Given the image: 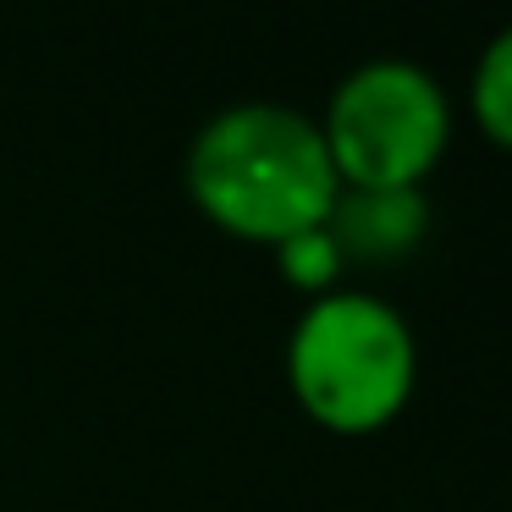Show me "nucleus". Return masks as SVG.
Masks as SVG:
<instances>
[{"label":"nucleus","mask_w":512,"mask_h":512,"mask_svg":"<svg viewBox=\"0 0 512 512\" xmlns=\"http://www.w3.org/2000/svg\"><path fill=\"white\" fill-rule=\"evenodd\" d=\"M468 116L501 155H512V23L496 28L479 50L468 78Z\"/></svg>","instance_id":"39448f33"},{"label":"nucleus","mask_w":512,"mask_h":512,"mask_svg":"<svg viewBox=\"0 0 512 512\" xmlns=\"http://www.w3.org/2000/svg\"><path fill=\"white\" fill-rule=\"evenodd\" d=\"M287 386L303 419L331 435H375L402 419L419 386V342L397 303L364 287L309 298L287 336Z\"/></svg>","instance_id":"f03ea898"},{"label":"nucleus","mask_w":512,"mask_h":512,"mask_svg":"<svg viewBox=\"0 0 512 512\" xmlns=\"http://www.w3.org/2000/svg\"><path fill=\"white\" fill-rule=\"evenodd\" d=\"M314 122L342 188H424L452 144V100L408 56L358 61Z\"/></svg>","instance_id":"7ed1b4c3"},{"label":"nucleus","mask_w":512,"mask_h":512,"mask_svg":"<svg viewBox=\"0 0 512 512\" xmlns=\"http://www.w3.org/2000/svg\"><path fill=\"white\" fill-rule=\"evenodd\" d=\"M182 188L193 210L226 237L276 248L331 221L342 177L309 111L281 100H243L215 111L193 133Z\"/></svg>","instance_id":"f257e3e1"},{"label":"nucleus","mask_w":512,"mask_h":512,"mask_svg":"<svg viewBox=\"0 0 512 512\" xmlns=\"http://www.w3.org/2000/svg\"><path fill=\"white\" fill-rule=\"evenodd\" d=\"M270 254H276V270L303 292V298H325V292L342 287L347 259H342V248H336L331 226H309V232H298V237H287V243H276Z\"/></svg>","instance_id":"423d86ee"},{"label":"nucleus","mask_w":512,"mask_h":512,"mask_svg":"<svg viewBox=\"0 0 512 512\" xmlns=\"http://www.w3.org/2000/svg\"><path fill=\"white\" fill-rule=\"evenodd\" d=\"M325 226L347 265H402L430 237V199L424 188H342Z\"/></svg>","instance_id":"20e7f679"}]
</instances>
